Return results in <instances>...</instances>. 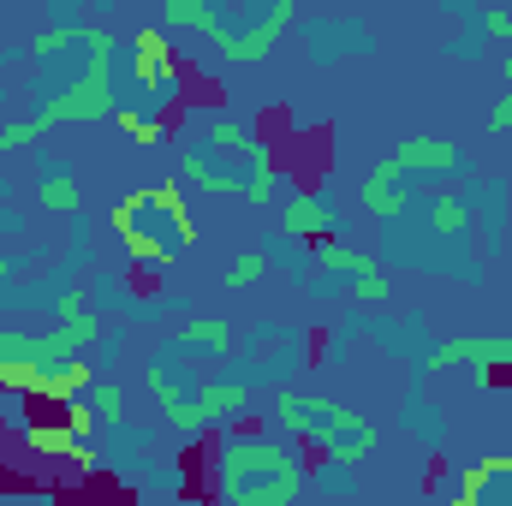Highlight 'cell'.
I'll return each instance as SVG.
<instances>
[{
    "label": "cell",
    "instance_id": "obj_21",
    "mask_svg": "<svg viewBox=\"0 0 512 506\" xmlns=\"http://www.w3.org/2000/svg\"><path fill=\"white\" fill-rule=\"evenodd\" d=\"M90 405H96L102 423H120L126 417V387L120 381H90Z\"/></svg>",
    "mask_w": 512,
    "mask_h": 506
},
{
    "label": "cell",
    "instance_id": "obj_8",
    "mask_svg": "<svg viewBox=\"0 0 512 506\" xmlns=\"http://www.w3.org/2000/svg\"><path fill=\"white\" fill-rule=\"evenodd\" d=\"M36 203H42L48 215H78V209H84V185H78V173H72V167H42V179H36Z\"/></svg>",
    "mask_w": 512,
    "mask_h": 506
},
{
    "label": "cell",
    "instance_id": "obj_22",
    "mask_svg": "<svg viewBox=\"0 0 512 506\" xmlns=\"http://www.w3.org/2000/svg\"><path fill=\"white\" fill-rule=\"evenodd\" d=\"M274 191H280V173H274L268 161H256V173H245V191H239V197H245L251 209H268V203H274Z\"/></svg>",
    "mask_w": 512,
    "mask_h": 506
},
{
    "label": "cell",
    "instance_id": "obj_15",
    "mask_svg": "<svg viewBox=\"0 0 512 506\" xmlns=\"http://www.w3.org/2000/svg\"><path fill=\"white\" fill-rule=\"evenodd\" d=\"M179 340H185V346H209V352H233V328H227L221 316H209V322H185Z\"/></svg>",
    "mask_w": 512,
    "mask_h": 506
},
{
    "label": "cell",
    "instance_id": "obj_16",
    "mask_svg": "<svg viewBox=\"0 0 512 506\" xmlns=\"http://www.w3.org/2000/svg\"><path fill=\"white\" fill-rule=\"evenodd\" d=\"M274 417H280L298 441L316 435V417H310V399H304V393H280V399H274Z\"/></svg>",
    "mask_w": 512,
    "mask_h": 506
},
{
    "label": "cell",
    "instance_id": "obj_9",
    "mask_svg": "<svg viewBox=\"0 0 512 506\" xmlns=\"http://www.w3.org/2000/svg\"><path fill=\"white\" fill-rule=\"evenodd\" d=\"M358 197H364V215H376V221H387V215L405 209V185H399V173H393L387 161L376 173H364V191H358Z\"/></svg>",
    "mask_w": 512,
    "mask_h": 506
},
{
    "label": "cell",
    "instance_id": "obj_33",
    "mask_svg": "<svg viewBox=\"0 0 512 506\" xmlns=\"http://www.w3.org/2000/svg\"><path fill=\"white\" fill-rule=\"evenodd\" d=\"M507 78H512V60H507Z\"/></svg>",
    "mask_w": 512,
    "mask_h": 506
},
{
    "label": "cell",
    "instance_id": "obj_24",
    "mask_svg": "<svg viewBox=\"0 0 512 506\" xmlns=\"http://www.w3.org/2000/svg\"><path fill=\"white\" fill-rule=\"evenodd\" d=\"M120 131H126L137 149H155L167 126H161V120H149V114H137V108H120Z\"/></svg>",
    "mask_w": 512,
    "mask_h": 506
},
{
    "label": "cell",
    "instance_id": "obj_31",
    "mask_svg": "<svg viewBox=\"0 0 512 506\" xmlns=\"http://www.w3.org/2000/svg\"><path fill=\"white\" fill-rule=\"evenodd\" d=\"M507 435H512V411H507Z\"/></svg>",
    "mask_w": 512,
    "mask_h": 506
},
{
    "label": "cell",
    "instance_id": "obj_5",
    "mask_svg": "<svg viewBox=\"0 0 512 506\" xmlns=\"http://www.w3.org/2000/svg\"><path fill=\"white\" fill-rule=\"evenodd\" d=\"M131 54H137V78H143V90H149V96H167L173 78H179V60H173L167 30H137Z\"/></svg>",
    "mask_w": 512,
    "mask_h": 506
},
{
    "label": "cell",
    "instance_id": "obj_7",
    "mask_svg": "<svg viewBox=\"0 0 512 506\" xmlns=\"http://www.w3.org/2000/svg\"><path fill=\"white\" fill-rule=\"evenodd\" d=\"M280 233L286 239H334V209L322 203V197H292L286 209H280Z\"/></svg>",
    "mask_w": 512,
    "mask_h": 506
},
{
    "label": "cell",
    "instance_id": "obj_25",
    "mask_svg": "<svg viewBox=\"0 0 512 506\" xmlns=\"http://www.w3.org/2000/svg\"><path fill=\"white\" fill-rule=\"evenodd\" d=\"M60 334H66V352H78V346H90V340H102V322L78 310V316H66V322H60Z\"/></svg>",
    "mask_w": 512,
    "mask_h": 506
},
{
    "label": "cell",
    "instance_id": "obj_23",
    "mask_svg": "<svg viewBox=\"0 0 512 506\" xmlns=\"http://www.w3.org/2000/svg\"><path fill=\"white\" fill-rule=\"evenodd\" d=\"M143 381H149V393H155V405L161 411H173V405H185L191 399V387L179 376H167V370H143Z\"/></svg>",
    "mask_w": 512,
    "mask_h": 506
},
{
    "label": "cell",
    "instance_id": "obj_11",
    "mask_svg": "<svg viewBox=\"0 0 512 506\" xmlns=\"http://www.w3.org/2000/svg\"><path fill=\"white\" fill-rule=\"evenodd\" d=\"M298 483H304V471H280V477H262V483H239V489H227V501L239 506H286L298 495Z\"/></svg>",
    "mask_w": 512,
    "mask_h": 506
},
{
    "label": "cell",
    "instance_id": "obj_20",
    "mask_svg": "<svg viewBox=\"0 0 512 506\" xmlns=\"http://www.w3.org/2000/svg\"><path fill=\"white\" fill-rule=\"evenodd\" d=\"M429 227H435L441 239H459V233H465V203H459V197H435V203H429Z\"/></svg>",
    "mask_w": 512,
    "mask_h": 506
},
{
    "label": "cell",
    "instance_id": "obj_14",
    "mask_svg": "<svg viewBox=\"0 0 512 506\" xmlns=\"http://www.w3.org/2000/svg\"><path fill=\"white\" fill-rule=\"evenodd\" d=\"M155 203H161V215L173 221V245L185 251V245H197V221H191V209H185V197H179V185L173 179H161L155 185Z\"/></svg>",
    "mask_w": 512,
    "mask_h": 506
},
{
    "label": "cell",
    "instance_id": "obj_28",
    "mask_svg": "<svg viewBox=\"0 0 512 506\" xmlns=\"http://www.w3.org/2000/svg\"><path fill=\"white\" fill-rule=\"evenodd\" d=\"M483 131H489V137H507V131H512V96H501V102L489 108V126H483Z\"/></svg>",
    "mask_w": 512,
    "mask_h": 506
},
{
    "label": "cell",
    "instance_id": "obj_6",
    "mask_svg": "<svg viewBox=\"0 0 512 506\" xmlns=\"http://www.w3.org/2000/svg\"><path fill=\"white\" fill-rule=\"evenodd\" d=\"M90 364H72V358H48L36 381H30V399H48V405H60V399H72V393H90Z\"/></svg>",
    "mask_w": 512,
    "mask_h": 506
},
{
    "label": "cell",
    "instance_id": "obj_26",
    "mask_svg": "<svg viewBox=\"0 0 512 506\" xmlns=\"http://www.w3.org/2000/svg\"><path fill=\"white\" fill-rule=\"evenodd\" d=\"M42 114H30V120H18V126L0 131V149H30V143H42Z\"/></svg>",
    "mask_w": 512,
    "mask_h": 506
},
{
    "label": "cell",
    "instance_id": "obj_34",
    "mask_svg": "<svg viewBox=\"0 0 512 506\" xmlns=\"http://www.w3.org/2000/svg\"><path fill=\"white\" fill-rule=\"evenodd\" d=\"M507 477H512V465H507Z\"/></svg>",
    "mask_w": 512,
    "mask_h": 506
},
{
    "label": "cell",
    "instance_id": "obj_4",
    "mask_svg": "<svg viewBox=\"0 0 512 506\" xmlns=\"http://www.w3.org/2000/svg\"><path fill=\"white\" fill-rule=\"evenodd\" d=\"M387 167H393V173H453V167H459V143L417 131V137H405V143L387 155Z\"/></svg>",
    "mask_w": 512,
    "mask_h": 506
},
{
    "label": "cell",
    "instance_id": "obj_2",
    "mask_svg": "<svg viewBox=\"0 0 512 506\" xmlns=\"http://www.w3.org/2000/svg\"><path fill=\"white\" fill-rule=\"evenodd\" d=\"M310 417H316V429H322L328 459L352 465V459H370V453H376V423H370L364 411H346V405H334V399H310Z\"/></svg>",
    "mask_w": 512,
    "mask_h": 506
},
{
    "label": "cell",
    "instance_id": "obj_17",
    "mask_svg": "<svg viewBox=\"0 0 512 506\" xmlns=\"http://www.w3.org/2000/svg\"><path fill=\"white\" fill-rule=\"evenodd\" d=\"M209 6L215 0H161V24L167 30H185V24L191 30H209Z\"/></svg>",
    "mask_w": 512,
    "mask_h": 506
},
{
    "label": "cell",
    "instance_id": "obj_29",
    "mask_svg": "<svg viewBox=\"0 0 512 506\" xmlns=\"http://www.w3.org/2000/svg\"><path fill=\"white\" fill-rule=\"evenodd\" d=\"M483 30H489L495 42H512V12H507V6H489V18H483Z\"/></svg>",
    "mask_w": 512,
    "mask_h": 506
},
{
    "label": "cell",
    "instance_id": "obj_13",
    "mask_svg": "<svg viewBox=\"0 0 512 506\" xmlns=\"http://www.w3.org/2000/svg\"><path fill=\"white\" fill-rule=\"evenodd\" d=\"M185 185H197V191H215V197H239L245 191V173H215L203 155H185Z\"/></svg>",
    "mask_w": 512,
    "mask_h": 506
},
{
    "label": "cell",
    "instance_id": "obj_19",
    "mask_svg": "<svg viewBox=\"0 0 512 506\" xmlns=\"http://www.w3.org/2000/svg\"><path fill=\"white\" fill-rule=\"evenodd\" d=\"M262 268H268V256H262V251H239V256H233V268L221 274V286H227V292H245V286L262 280Z\"/></svg>",
    "mask_w": 512,
    "mask_h": 506
},
{
    "label": "cell",
    "instance_id": "obj_32",
    "mask_svg": "<svg viewBox=\"0 0 512 506\" xmlns=\"http://www.w3.org/2000/svg\"><path fill=\"white\" fill-rule=\"evenodd\" d=\"M0 274H6V256H0Z\"/></svg>",
    "mask_w": 512,
    "mask_h": 506
},
{
    "label": "cell",
    "instance_id": "obj_10",
    "mask_svg": "<svg viewBox=\"0 0 512 506\" xmlns=\"http://www.w3.org/2000/svg\"><path fill=\"white\" fill-rule=\"evenodd\" d=\"M245 405H251V387H245V381H209V387H197L203 423H227V417H239Z\"/></svg>",
    "mask_w": 512,
    "mask_h": 506
},
{
    "label": "cell",
    "instance_id": "obj_27",
    "mask_svg": "<svg viewBox=\"0 0 512 506\" xmlns=\"http://www.w3.org/2000/svg\"><path fill=\"white\" fill-rule=\"evenodd\" d=\"M352 292H358L364 304H382V298H387V280L376 274V262H364V268L352 274Z\"/></svg>",
    "mask_w": 512,
    "mask_h": 506
},
{
    "label": "cell",
    "instance_id": "obj_18",
    "mask_svg": "<svg viewBox=\"0 0 512 506\" xmlns=\"http://www.w3.org/2000/svg\"><path fill=\"white\" fill-rule=\"evenodd\" d=\"M209 137H215L221 149H245L251 161H268V143H262V137H251V131H239L233 120H215V126H209Z\"/></svg>",
    "mask_w": 512,
    "mask_h": 506
},
{
    "label": "cell",
    "instance_id": "obj_1",
    "mask_svg": "<svg viewBox=\"0 0 512 506\" xmlns=\"http://www.w3.org/2000/svg\"><path fill=\"white\" fill-rule=\"evenodd\" d=\"M215 471H221V489H239V483H262V477L298 471V459H292V447H280V441H268L256 429H239V435L221 441Z\"/></svg>",
    "mask_w": 512,
    "mask_h": 506
},
{
    "label": "cell",
    "instance_id": "obj_12",
    "mask_svg": "<svg viewBox=\"0 0 512 506\" xmlns=\"http://www.w3.org/2000/svg\"><path fill=\"white\" fill-rule=\"evenodd\" d=\"M24 447H30L36 459H72L78 435L66 429V417H60V423H24Z\"/></svg>",
    "mask_w": 512,
    "mask_h": 506
},
{
    "label": "cell",
    "instance_id": "obj_3",
    "mask_svg": "<svg viewBox=\"0 0 512 506\" xmlns=\"http://www.w3.org/2000/svg\"><path fill=\"white\" fill-rule=\"evenodd\" d=\"M435 364L447 370V364H471V376L495 381V370H512V334H501V340H489V334H465V340H447L441 352H435Z\"/></svg>",
    "mask_w": 512,
    "mask_h": 506
},
{
    "label": "cell",
    "instance_id": "obj_30",
    "mask_svg": "<svg viewBox=\"0 0 512 506\" xmlns=\"http://www.w3.org/2000/svg\"><path fill=\"white\" fill-rule=\"evenodd\" d=\"M78 310H84V292H78V286H72V292H66V298H60V316H78Z\"/></svg>",
    "mask_w": 512,
    "mask_h": 506
}]
</instances>
